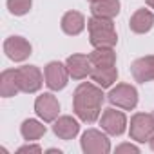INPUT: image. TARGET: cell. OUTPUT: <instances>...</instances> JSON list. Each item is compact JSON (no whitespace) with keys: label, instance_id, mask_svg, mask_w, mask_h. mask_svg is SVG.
Masks as SVG:
<instances>
[{"label":"cell","instance_id":"cell-1","mask_svg":"<svg viewBox=\"0 0 154 154\" xmlns=\"http://www.w3.org/2000/svg\"><path fill=\"white\" fill-rule=\"evenodd\" d=\"M103 100L105 94L100 85H94L91 82L80 84L72 94V111L82 122L94 123L100 118Z\"/></svg>","mask_w":154,"mask_h":154},{"label":"cell","instance_id":"cell-2","mask_svg":"<svg viewBox=\"0 0 154 154\" xmlns=\"http://www.w3.org/2000/svg\"><path fill=\"white\" fill-rule=\"evenodd\" d=\"M87 29H89L91 45L94 49L96 47H114L118 44V35L114 31V24L111 18L93 17L87 22Z\"/></svg>","mask_w":154,"mask_h":154},{"label":"cell","instance_id":"cell-3","mask_svg":"<svg viewBox=\"0 0 154 154\" xmlns=\"http://www.w3.org/2000/svg\"><path fill=\"white\" fill-rule=\"evenodd\" d=\"M82 150L85 154H107L111 152V141L107 138V132L98 129H87L82 134Z\"/></svg>","mask_w":154,"mask_h":154},{"label":"cell","instance_id":"cell-4","mask_svg":"<svg viewBox=\"0 0 154 154\" xmlns=\"http://www.w3.org/2000/svg\"><path fill=\"white\" fill-rule=\"evenodd\" d=\"M107 100L123 109V111H132L136 105H138V91L134 85H129V84H118L116 87H112L107 94Z\"/></svg>","mask_w":154,"mask_h":154},{"label":"cell","instance_id":"cell-5","mask_svg":"<svg viewBox=\"0 0 154 154\" xmlns=\"http://www.w3.org/2000/svg\"><path fill=\"white\" fill-rule=\"evenodd\" d=\"M17 78H18L20 91L27 93V94H33V93L40 91L45 76L42 74V71L36 65H24V67L17 69Z\"/></svg>","mask_w":154,"mask_h":154},{"label":"cell","instance_id":"cell-6","mask_svg":"<svg viewBox=\"0 0 154 154\" xmlns=\"http://www.w3.org/2000/svg\"><path fill=\"white\" fill-rule=\"evenodd\" d=\"M129 134H131L132 140H136L140 143L149 141L150 136L154 134V116L147 114V112H136L131 118Z\"/></svg>","mask_w":154,"mask_h":154},{"label":"cell","instance_id":"cell-7","mask_svg":"<svg viewBox=\"0 0 154 154\" xmlns=\"http://www.w3.org/2000/svg\"><path fill=\"white\" fill-rule=\"evenodd\" d=\"M44 76H45V85L51 91H62L67 82H69V71L67 65L62 62H49L44 69Z\"/></svg>","mask_w":154,"mask_h":154},{"label":"cell","instance_id":"cell-8","mask_svg":"<svg viewBox=\"0 0 154 154\" xmlns=\"http://www.w3.org/2000/svg\"><path fill=\"white\" fill-rule=\"evenodd\" d=\"M100 125H102V131H105L107 134L111 136H122L127 129V118L122 111H116V109H105L102 112V118H100Z\"/></svg>","mask_w":154,"mask_h":154},{"label":"cell","instance_id":"cell-9","mask_svg":"<svg viewBox=\"0 0 154 154\" xmlns=\"http://www.w3.org/2000/svg\"><path fill=\"white\" fill-rule=\"evenodd\" d=\"M35 112L38 114V118H42L45 123H51L58 118L60 112V103L56 100V96L53 93H44L36 98L35 102Z\"/></svg>","mask_w":154,"mask_h":154},{"label":"cell","instance_id":"cell-10","mask_svg":"<svg viewBox=\"0 0 154 154\" xmlns=\"http://www.w3.org/2000/svg\"><path fill=\"white\" fill-rule=\"evenodd\" d=\"M31 44L24 38V36H9L4 42V53L9 60L13 62H24L31 56Z\"/></svg>","mask_w":154,"mask_h":154},{"label":"cell","instance_id":"cell-11","mask_svg":"<svg viewBox=\"0 0 154 154\" xmlns=\"http://www.w3.org/2000/svg\"><path fill=\"white\" fill-rule=\"evenodd\" d=\"M65 65H67V71H69L72 80L87 78V76H91V72L94 69L91 63V58L87 54H71L65 60Z\"/></svg>","mask_w":154,"mask_h":154},{"label":"cell","instance_id":"cell-12","mask_svg":"<svg viewBox=\"0 0 154 154\" xmlns=\"http://www.w3.org/2000/svg\"><path fill=\"white\" fill-rule=\"evenodd\" d=\"M131 72L134 80L140 84H147L154 80V54L141 56L131 63Z\"/></svg>","mask_w":154,"mask_h":154},{"label":"cell","instance_id":"cell-13","mask_svg":"<svg viewBox=\"0 0 154 154\" xmlns=\"http://www.w3.org/2000/svg\"><path fill=\"white\" fill-rule=\"evenodd\" d=\"M53 132L60 138V140H72L76 138V134L80 132V123L76 122L72 116H60L54 120V125H53Z\"/></svg>","mask_w":154,"mask_h":154},{"label":"cell","instance_id":"cell-14","mask_svg":"<svg viewBox=\"0 0 154 154\" xmlns=\"http://www.w3.org/2000/svg\"><path fill=\"white\" fill-rule=\"evenodd\" d=\"M62 31L69 36H76L80 35L84 29H85V17L80 13V11H67L63 17H62Z\"/></svg>","mask_w":154,"mask_h":154},{"label":"cell","instance_id":"cell-15","mask_svg":"<svg viewBox=\"0 0 154 154\" xmlns=\"http://www.w3.org/2000/svg\"><path fill=\"white\" fill-rule=\"evenodd\" d=\"M152 26H154V13L149 11V9H138V11L131 17V20H129V27H131V31L136 33V35H145V33H149V31L152 29Z\"/></svg>","mask_w":154,"mask_h":154},{"label":"cell","instance_id":"cell-16","mask_svg":"<svg viewBox=\"0 0 154 154\" xmlns=\"http://www.w3.org/2000/svg\"><path fill=\"white\" fill-rule=\"evenodd\" d=\"M20 91L18 87V78H17V69H6L0 74V94L4 98L17 96Z\"/></svg>","mask_w":154,"mask_h":154},{"label":"cell","instance_id":"cell-17","mask_svg":"<svg viewBox=\"0 0 154 154\" xmlns=\"http://www.w3.org/2000/svg\"><path fill=\"white\" fill-rule=\"evenodd\" d=\"M91 13L93 17L100 18H114L120 13V0H98L91 4Z\"/></svg>","mask_w":154,"mask_h":154},{"label":"cell","instance_id":"cell-18","mask_svg":"<svg viewBox=\"0 0 154 154\" xmlns=\"http://www.w3.org/2000/svg\"><path fill=\"white\" fill-rule=\"evenodd\" d=\"M91 78L102 89L111 87L118 80V69H116V65L114 67H94L93 72H91Z\"/></svg>","mask_w":154,"mask_h":154},{"label":"cell","instance_id":"cell-19","mask_svg":"<svg viewBox=\"0 0 154 154\" xmlns=\"http://www.w3.org/2000/svg\"><path fill=\"white\" fill-rule=\"evenodd\" d=\"M93 67H114L116 65V53L112 47H96L91 54Z\"/></svg>","mask_w":154,"mask_h":154},{"label":"cell","instance_id":"cell-20","mask_svg":"<svg viewBox=\"0 0 154 154\" xmlns=\"http://www.w3.org/2000/svg\"><path fill=\"white\" fill-rule=\"evenodd\" d=\"M45 125L44 123H40L38 120H26L22 125H20V134L24 136V140H27V141H36V140H40L44 134H45Z\"/></svg>","mask_w":154,"mask_h":154},{"label":"cell","instance_id":"cell-21","mask_svg":"<svg viewBox=\"0 0 154 154\" xmlns=\"http://www.w3.org/2000/svg\"><path fill=\"white\" fill-rule=\"evenodd\" d=\"M33 6V0H8V9L15 17H24L29 13Z\"/></svg>","mask_w":154,"mask_h":154},{"label":"cell","instance_id":"cell-22","mask_svg":"<svg viewBox=\"0 0 154 154\" xmlns=\"http://www.w3.org/2000/svg\"><path fill=\"white\" fill-rule=\"evenodd\" d=\"M116 152H118V154H120V152H134V154H138L140 149H138L136 145H132V143H122V145L116 147Z\"/></svg>","mask_w":154,"mask_h":154},{"label":"cell","instance_id":"cell-23","mask_svg":"<svg viewBox=\"0 0 154 154\" xmlns=\"http://www.w3.org/2000/svg\"><path fill=\"white\" fill-rule=\"evenodd\" d=\"M17 152H18V154H26V152H36V154H40V152H42V147H40V145H24V147H20Z\"/></svg>","mask_w":154,"mask_h":154},{"label":"cell","instance_id":"cell-24","mask_svg":"<svg viewBox=\"0 0 154 154\" xmlns=\"http://www.w3.org/2000/svg\"><path fill=\"white\" fill-rule=\"evenodd\" d=\"M47 152H49V154H62V150H60V149H49Z\"/></svg>","mask_w":154,"mask_h":154},{"label":"cell","instance_id":"cell-25","mask_svg":"<svg viewBox=\"0 0 154 154\" xmlns=\"http://www.w3.org/2000/svg\"><path fill=\"white\" fill-rule=\"evenodd\" d=\"M149 145H150V149H152V150H154V134H152V136H150V140H149Z\"/></svg>","mask_w":154,"mask_h":154},{"label":"cell","instance_id":"cell-26","mask_svg":"<svg viewBox=\"0 0 154 154\" xmlns=\"http://www.w3.org/2000/svg\"><path fill=\"white\" fill-rule=\"evenodd\" d=\"M145 2H147V6H149V8H152V9H154V0H145Z\"/></svg>","mask_w":154,"mask_h":154},{"label":"cell","instance_id":"cell-27","mask_svg":"<svg viewBox=\"0 0 154 154\" xmlns=\"http://www.w3.org/2000/svg\"><path fill=\"white\" fill-rule=\"evenodd\" d=\"M89 2H91V4H93V2H98V0H89Z\"/></svg>","mask_w":154,"mask_h":154},{"label":"cell","instance_id":"cell-28","mask_svg":"<svg viewBox=\"0 0 154 154\" xmlns=\"http://www.w3.org/2000/svg\"><path fill=\"white\" fill-rule=\"evenodd\" d=\"M152 116H154V112H152Z\"/></svg>","mask_w":154,"mask_h":154}]
</instances>
